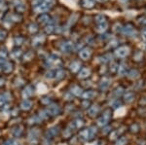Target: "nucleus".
I'll return each mask as SVG.
<instances>
[{
	"instance_id": "obj_18",
	"label": "nucleus",
	"mask_w": 146,
	"mask_h": 145,
	"mask_svg": "<svg viewBox=\"0 0 146 145\" xmlns=\"http://www.w3.org/2000/svg\"><path fill=\"white\" fill-rule=\"evenodd\" d=\"M31 101L28 99H25L21 103V107H22V109H23V110H29L30 108H31Z\"/></svg>"
},
{
	"instance_id": "obj_35",
	"label": "nucleus",
	"mask_w": 146,
	"mask_h": 145,
	"mask_svg": "<svg viewBox=\"0 0 146 145\" xmlns=\"http://www.w3.org/2000/svg\"><path fill=\"white\" fill-rule=\"evenodd\" d=\"M7 56H8V53H7L6 50L0 51V58H1V60H6Z\"/></svg>"
},
{
	"instance_id": "obj_27",
	"label": "nucleus",
	"mask_w": 146,
	"mask_h": 145,
	"mask_svg": "<svg viewBox=\"0 0 146 145\" xmlns=\"http://www.w3.org/2000/svg\"><path fill=\"white\" fill-rule=\"evenodd\" d=\"M96 93L93 92V91H87L86 93H82V97H83V99H92L93 97H95Z\"/></svg>"
},
{
	"instance_id": "obj_48",
	"label": "nucleus",
	"mask_w": 146,
	"mask_h": 145,
	"mask_svg": "<svg viewBox=\"0 0 146 145\" xmlns=\"http://www.w3.org/2000/svg\"><path fill=\"white\" fill-rule=\"evenodd\" d=\"M0 71H1V67H0Z\"/></svg>"
},
{
	"instance_id": "obj_11",
	"label": "nucleus",
	"mask_w": 146,
	"mask_h": 145,
	"mask_svg": "<svg viewBox=\"0 0 146 145\" xmlns=\"http://www.w3.org/2000/svg\"><path fill=\"white\" fill-rule=\"evenodd\" d=\"M107 28H108V23H101V24H98V26H96V31L100 34H102L106 31Z\"/></svg>"
},
{
	"instance_id": "obj_33",
	"label": "nucleus",
	"mask_w": 146,
	"mask_h": 145,
	"mask_svg": "<svg viewBox=\"0 0 146 145\" xmlns=\"http://www.w3.org/2000/svg\"><path fill=\"white\" fill-rule=\"evenodd\" d=\"M23 41H25V38H23V37H22V36H17L15 38V43H16V45H17V46L23 45Z\"/></svg>"
},
{
	"instance_id": "obj_31",
	"label": "nucleus",
	"mask_w": 146,
	"mask_h": 145,
	"mask_svg": "<svg viewBox=\"0 0 146 145\" xmlns=\"http://www.w3.org/2000/svg\"><path fill=\"white\" fill-rule=\"evenodd\" d=\"M135 99V95H133V93H127L126 95H125V100H126L127 102H131Z\"/></svg>"
},
{
	"instance_id": "obj_36",
	"label": "nucleus",
	"mask_w": 146,
	"mask_h": 145,
	"mask_svg": "<svg viewBox=\"0 0 146 145\" xmlns=\"http://www.w3.org/2000/svg\"><path fill=\"white\" fill-rule=\"evenodd\" d=\"M127 143V138L126 137H121L118 141L116 142V145H125Z\"/></svg>"
},
{
	"instance_id": "obj_29",
	"label": "nucleus",
	"mask_w": 146,
	"mask_h": 145,
	"mask_svg": "<svg viewBox=\"0 0 146 145\" xmlns=\"http://www.w3.org/2000/svg\"><path fill=\"white\" fill-rule=\"evenodd\" d=\"M55 77L56 78V80H60V79H62L63 77H64L65 75V72L63 71L62 69H58V71L56 72V74H55Z\"/></svg>"
},
{
	"instance_id": "obj_20",
	"label": "nucleus",
	"mask_w": 146,
	"mask_h": 145,
	"mask_svg": "<svg viewBox=\"0 0 146 145\" xmlns=\"http://www.w3.org/2000/svg\"><path fill=\"white\" fill-rule=\"evenodd\" d=\"M32 93H33L32 92V88L30 87V86H27L23 92V97H25V99H27L28 97H30V95H32Z\"/></svg>"
},
{
	"instance_id": "obj_44",
	"label": "nucleus",
	"mask_w": 146,
	"mask_h": 145,
	"mask_svg": "<svg viewBox=\"0 0 146 145\" xmlns=\"http://www.w3.org/2000/svg\"><path fill=\"white\" fill-rule=\"evenodd\" d=\"M4 145H17V142L14 141V140H9V141L6 142Z\"/></svg>"
},
{
	"instance_id": "obj_42",
	"label": "nucleus",
	"mask_w": 146,
	"mask_h": 145,
	"mask_svg": "<svg viewBox=\"0 0 146 145\" xmlns=\"http://www.w3.org/2000/svg\"><path fill=\"white\" fill-rule=\"evenodd\" d=\"M83 121H81V120H77L76 121V127L77 128H80V127H82L83 126Z\"/></svg>"
},
{
	"instance_id": "obj_40",
	"label": "nucleus",
	"mask_w": 146,
	"mask_h": 145,
	"mask_svg": "<svg viewBox=\"0 0 146 145\" xmlns=\"http://www.w3.org/2000/svg\"><path fill=\"white\" fill-rule=\"evenodd\" d=\"M5 101H6V97H5V95H0V106L1 105H3L4 103H5Z\"/></svg>"
},
{
	"instance_id": "obj_39",
	"label": "nucleus",
	"mask_w": 146,
	"mask_h": 145,
	"mask_svg": "<svg viewBox=\"0 0 146 145\" xmlns=\"http://www.w3.org/2000/svg\"><path fill=\"white\" fill-rule=\"evenodd\" d=\"M120 132H119V130H116V132H112L111 136H110V138H111V139H115L116 137H118V135L120 134Z\"/></svg>"
},
{
	"instance_id": "obj_7",
	"label": "nucleus",
	"mask_w": 146,
	"mask_h": 145,
	"mask_svg": "<svg viewBox=\"0 0 146 145\" xmlns=\"http://www.w3.org/2000/svg\"><path fill=\"white\" fill-rule=\"evenodd\" d=\"M79 4L84 9H92L96 5V0H80Z\"/></svg>"
},
{
	"instance_id": "obj_23",
	"label": "nucleus",
	"mask_w": 146,
	"mask_h": 145,
	"mask_svg": "<svg viewBox=\"0 0 146 145\" xmlns=\"http://www.w3.org/2000/svg\"><path fill=\"white\" fill-rule=\"evenodd\" d=\"M98 107L96 106V105H93V106H91L90 108H89V110H88V113H89V115L90 116H96V114H98Z\"/></svg>"
},
{
	"instance_id": "obj_26",
	"label": "nucleus",
	"mask_w": 146,
	"mask_h": 145,
	"mask_svg": "<svg viewBox=\"0 0 146 145\" xmlns=\"http://www.w3.org/2000/svg\"><path fill=\"white\" fill-rule=\"evenodd\" d=\"M16 11H17L18 14H23V12L25 11V6L23 5V3H20V4H16Z\"/></svg>"
},
{
	"instance_id": "obj_8",
	"label": "nucleus",
	"mask_w": 146,
	"mask_h": 145,
	"mask_svg": "<svg viewBox=\"0 0 146 145\" xmlns=\"http://www.w3.org/2000/svg\"><path fill=\"white\" fill-rule=\"evenodd\" d=\"M60 50L63 53H70L73 50V43L70 41H65L60 45Z\"/></svg>"
},
{
	"instance_id": "obj_46",
	"label": "nucleus",
	"mask_w": 146,
	"mask_h": 145,
	"mask_svg": "<svg viewBox=\"0 0 146 145\" xmlns=\"http://www.w3.org/2000/svg\"><path fill=\"white\" fill-rule=\"evenodd\" d=\"M121 93H122V89H121V88H120V89H117V90H116V95H120Z\"/></svg>"
},
{
	"instance_id": "obj_37",
	"label": "nucleus",
	"mask_w": 146,
	"mask_h": 145,
	"mask_svg": "<svg viewBox=\"0 0 146 145\" xmlns=\"http://www.w3.org/2000/svg\"><path fill=\"white\" fill-rule=\"evenodd\" d=\"M25 58L27 60H31L32 58H33V53H32V52H27V54H25Z\"/></svg>"
},
{
	"instance_id": "obj_28",
	"label": "nucleus",
	"mask_w": 146,
	"mask_h": 145,
	"mask_svg": "<svg viewBox=\"0 0 146 145\" xmlns=\"http://www.w3.org/2000/svg\"><path fill=\"white\" fill-rule=\"evenodd\" d=\"M12 132H13V134L15 135V136H20L23 132V127H21V126L16 127L13 130H12Z\"/></svg>"
},
{
	"instance_id": "obj_32",
	"label": "nucleus",
	"mask_w": 146,
	"mask_h": 145,
	"mask_svg": "<svg viewBox=\"0 0 146 145\" xmlns=\"http://www.w3.org/2000/svg\"><path fill=\"white\" fill-rule=\"evenodd\" d=\"M55 31V27H54L53 24H47L45 27V32L47 34H52Z\"/></svg>"
},
{
	"instance_id": "obj_2",
	"label": "nucleus",
	"mask_w": 146,
	"mask_h": 145,
	"mask_svg": "<svg viewBox=\"0 0 146 145\" xmlns=\"http://www.w3.org/2000/svg\"><path fill=\"white\" fill-rule=\"evenodd\" d=\"M129 47L121 46V47H119V48L116 49L115 54H116V56L118 58H125V57H127V56L129 55Z\"/></svg>"
},
{
	"instance_id": "obj_24",
	"label": "nucleus",
	"mask_w": 146,
	"mask_h": 145,
	"mask_svg": "<svg viewBox=\"0 0 146 145\" xmlns=\"http://www.w3.org/2000/svg\"><path fill=\"white\" fill-rule=\"evenodd\" d=\"M71 93L74 95H76V97L82 95V90H81V88L78 87V86H74V87L71 89Z\"/></svg>"
},
{
	"instance_id": "obj_22",
	"label": "nucleus",
	"mask_w": 146,
	"mask_h": 145,
	"mask_svg": "<svg viewBox=\"0 0 146 145\" xmlns=\"http://www.w3.org/2000/svg\"><path fill=\"white\" fill-rule=\"evenodd\" d=\"M80 137L83 140H87L90 138V130H83L80 132Z\"/></svg>"
},
{
	"instance_id": "obj_34",
	"label": "nucleus",
	"mask_w": 146,
	"mask_h": 145,
	"mask_svg": "<svg viewBox=\"0 0 146 145\" xmlns=\"http://www.w3.org/2000/svg\"><path fill=\"white\" fill-rule=\"evenodd\" d=\"M7 36V31L3 28H0V41L4 40Z\"/></svg>"
},
{
	"instance_id": "obj_43",
	"label": "nucleus",
	"mask_w": 146,
	"mask_h": 145,
	"mask_svg": "<svg viewBox=\"0 0 146 145\" xmlns=\"http://www.w3.org/2000/svg\"><path fill=\"white\" fill-rule=\"evenodd\" d=\"M49 102H50V99H49V97H44V99H42V103H44V104H49Z\"/></svg>"
},
{
	"instance_id": "obj_3",
	"label": "nucleus",
	"mask_w": 146,
	"mask_h": 145,
	"mask_svg": "<svg viewBox=\"0 0 146 145\" xmlns=\"http://www.w3.org/2000/svg\"><path fill=\"white\" fill-rule=\"evenodd\" d=\"M47 62L52 67H60L62 65V60L58 58L55 57V56H50V58H48Z\"/></svg>"
},
{
	"instance_id": "obj_15",
	"label": "nucleus",
	"mask_w": 146,
	"mask_h": 145,
	"mask_svg": "<svg viewBox=\"0 0 146 145\" xmlns=\"http://www.w3.org/2000/svg\"><path fill=\"white\" fill-rule=\"evenodd\" d=\"M21 20H22V16H21V14H18V13L11 14L10 17H9V21L13 23L21 22Z\"/></svg>"
},
{
	"instance_id": "obj_25",
	"label": "nucleus",
	"mask_w": 146,
	"mask_h": 145,
	"mask_svg": "<svg viewBox=\"0 0 146 145\" xmlns=\"http://www.w3.org/2000/svg\"><path fill=\"white\" fill-rule=\"evenodd\" d=\"M109 83H110V80L108 78H103V80L101 81V83H100V87L101 90H105L108 86H109Z\"/></svg>"
},
{
	"instance_id": "obj_41",
	"label": "nucleus",
	"mask_w": 146,
	"mask_h": 145,
	"mask_svg": "<svg viewBox=\"0 0 146 145\" xmlns=\"http://www.w3.org/2000/svg\"><path fill=\"white\" fill-rule=\"evenodd\" d=\"M44 0H32V6L35 7V6H37V5H39L41 2H43Z\"/></svg>"
},
{
	"instance_id": "obj_38",
	"label": "nucleus",
	"mask_w": 146,
	"mask_h": 145,
	"mask_svg": "<svg viewBox=\"0 0 146 145\" xmlns=\"http://www.w3.org/2000/svg\"><path fill=\"white\" fill-rule=\"evenodd\" d=\"M118 65H117L116 64H113L111 65V67H110V71L112 72V73H115V72H117L118 71Z\"/></svg>"
},
{
	"instance_id": "obj_19",
	"label": "nucleus",
	"mask_w": 146,
	"mask_h": 145,
	"mask_svg": "<svg viewBox=\"0 0 146 145\" xmlns=\"http://www.w3.org/2000/svg\"><path fill=\"white\" fill-rule=\"evenodd\" d=\"M22 56V51L20 49H15L11 52V58H14V60H18V58H21Z\"/></svg>"
},
{
	"instance_id": "obj_4",
	"label": "nucleus",
	"mask_w": 146,
	"mask_h": 145,
	"mask_svg": "<svg viewBox=\"0 0 146 145\" xmlns=\"http://www.w3.org/2000/svg\"><path fill=\"white\" fill-rule=\"evenodd\" d=\"M110 111L109 110H106L104 112V114H103L102 116L100 117V118H98V125L100 126V127H102V126L106 125L108 120H109V117H110Z\"/></svg>"
},
{
	"instance_id": "obj_16",
	"label": "nucleus",
	"mask_w": 146,
	"mask_h": 145,
	"mask_svg": "<svg viewBox=\"0 0 146 145\" xmlns=\"http://www.w3.org/2000/svg\"><path fill=\"white\" fill-rule=\"evenodd\" d=\"M95 21L98 24H101V23H107V17L104 15H96V18H95Z\"/></svg>"
},
{
	"instance_id": "obj_12",
	"label": "nucleus",
	"mask_w": 146,
	"mask_h": 145,
	"mask_svg": "<svg viewBox=\"0 0 146 145\" xmlns=\"http://www.w3.org/2000/svg\"><path fill=\"white\" fill-rule=\"evenodd\" d=\"M91 74V70L89 69V68H82V69H80L79 70V75L78 77L79 78H81V79H84V78H87L89 75Z\"/></svg>"
},
{
	"instance_id": "obj_30",
	"label": "nucleus",
	"mask_w": 146,
	"mask_h": 145,
	"mask_svg": "<svg viewBox=\"0 0 146 145\" xmlns=\"http://www.w3.org/2000/svg\"><path fill=\"white\" fill-rule=\"evenodd\" d=\"M129 77L131 79H136L138 76H139V73H138V71L137 70H135V69H133V70H131V71L129 72Z\"/></svg>"
},
{
	"instance_id": "obj_21",
	"label": "nucleus",
	"mask_w": 146,
	"mask_h": 145,
	"mask_svg": "<svg viewBox=\"0 0 146 145\" xmlns=\"http://www.w3.org/2000/svg\"><path fill=\"white\" fill-rule=\"evenodd\" d=\"M38 30H39V26L36 23H30V24L28 25V31L31 34H35L36 32H38Z\"/></svg>"
},
{
	"instance_id": "obj_45",
	"label": "nucleus",
	"mask_w": 146,
	"mask_h": 145,
	"mask_svg": "<svg viewBox=\"0 0 146 145\" xmlns=\"http://www.w3.org/2000/svg\"><path fill=\"white\" fill-rule=\"evenodd\" d=\"M141 38H142V40L146 42V30L145 31H143L142 32V34H141Z\"/></svg>"
},
{
	"instance_id": "obj_14",
	"label": "nucleus",
	"mask_w": 146,
	"mask_h": 145,
	"mask_svg": "<svg viewBox=\"0 0 146 145\" xmlns=\"http://www.w3.org/2000/svg\"><path fill=\"white\" fill-rule=\"evenodd\" d=\"M122 31H123L125 34H131V32L133 31V25L129 23H127L124 27H122Z\"/></svg>"
},
{
	"instance_id": "obj_13",
	"label": "nucleus",
	"mask_w": 146,
	"mask_h": 145,
	"mask_svg": "<svg viewBox=\"0 0 146 145\" xmlns=\"http://www.w3.org/2000/svg\"><path fill=\"white\" fill-rule=\"evenodd\" d=\"M2 69L5 73H10V72L13 71V64L10 62H6L2 66Z\"/></svg>"
},
{
	"instance_id": "obj_5",
	"label": "nucleus",
	"mask_w": 146,
	"mask_h": 145,
	"mask_svg": "<svg viewBox=\"0 0 146 145\" xmlns=\"http://www.w3.org/2000/svg\"><path fill=\"white\" fill-rule=\"evenodd\" d=\"M92 56V50L90 48H84L79 52V57L83 60H87L91 58Z\"/></svg>"
},
{
	"instance_id": "obj_9",
	"label": "nucleus",
	"mask_w": 146,
	"mask_h": 145,
	"mask_svg": "<svg viewBox=\"0 0 146 145\" xmlns=\"http://www.w3.org/2000/svg\"><path fill=\"white\" fill-rule=\"evenodd\" d=\"M38 23H41V24H49V23H50V21H51V17L48 15V14H46V13H44V14H41V15L38 17Z\"/></svg>"
},
{
	"instance_id": "obj_6",
	"label": "nucleus",
	"mask_w": 146,
	"mask_h": 145,
	"mask_svg": "<svg viewBox=\"0 0 146 145\" xmlns=\"http://www.w3.org/2000/svg\"><path fill=\"white\" fill-rule=\"evenodd\" d=\"M47 113L48 115L51 116H56L60 113V107L58 106L56 104H51L47 107Z\"/></svg>"
},
{
	"instance_id": "obj_47",
	"label": "nucleus",
	"mask_w": 146,
	"mask_h": 145,
	"mask_svg": "<svg viewBox=\"0 0 146 145\" xmlns=\"http://www.w3.org/2000/svg\"><path fill=\"white\" fill-rule=\"evenodd\" d=\"M136 128H137V126H133V127H131V130H133V132H136Z\"/></svg>"
},
{
	"instance_id": "obj_10",
	"label": "nucleus",
	"mask_w": 146,
	"mask_h": 145,
	"mask_svg": "<svg viewBox=\"0 0 146 145\" xmlns=\"http://www.w3.org/2000/svg\"><path fill=\"white\" fill-rule=\"evenodd\" d=\"M45 36L44 35H36V36L33 37L32 39V45L34 46H38V45H41L44 41H45Z\"/></svg>"
},
{
	"instance_id": "obj_17",
	"label": "nucleus",
	"mask_w": 146,
	"mask_h": 145,
	"mask_svg": "<svg viewBox=\"0 0 146 145\" xmlns=\"http://www.w3.org/2000/svg\"><path fill=\"white\" fill-rule=\"evenodd\" d=\"M80 68H81V64H80L79 62H77V60H75V62H73L71 64H70V69H71L72 72H77L79 71Z\"/></svg>"
},
{
	"instance_id": "obj_1",
	"label": "nucleus",
	"mask_w": 146,
	"mask_h": 145,
	"mask_svg": "<svg viewBox=\"0 0 146 145\" xmlns=\"http://www.w3.org/2000/svg\"><path fill=\"white\" fill-rule=\"evenodd\" d=\"M56 3V0H44L43 2L39 4V5L33 7V10L35 13H38V14H44L46 13L47 11L51 10L55 4Z\"/></svg>"
}]
</instances>
